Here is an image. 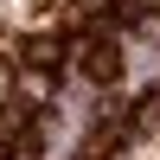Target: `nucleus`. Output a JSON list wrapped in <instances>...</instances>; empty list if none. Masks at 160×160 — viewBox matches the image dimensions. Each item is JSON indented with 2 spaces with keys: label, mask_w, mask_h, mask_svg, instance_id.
<instances>
[{
  "label": "nucleus",
  "mask_w": 160,
  "mask_h": 160,
  "mask_svg": "<svg viewBox=\"0 0 160 160\" xmlns=\"http://www.w3.org/2000/svg\"><path fill=\"white\" fill-rule=\"evenodd\" d=\"M77 64H83L90 83H122V45H115L109 32H96L83 51H77Z\"/></svg>",
  "instance_id": "1"
},
{
  "label": "nucleus",
  "mask_w": 160,
  "mask_h": 160,
  "mask_svg": "<svg viewBox=\"0 0 160 160\" xmlns=\"http://www.w3.org/2000/svg\"><path fill=\"white\" fill-rule=\"evenodd\" d=\"M64 58V45L51 32H38V38H26V71H51V64Z\"/></svg>",
  "instance_id": "2"
},
{
  "label": "nucleus",
  "mask_w": 160,
  "mask_h": 160,
  "mask_svg": "<svg viewBox=\"0 0 160 160\" xmlns=\"http://www.w3.org/2000/svg\"><path fill=\"white\" fill-rule=\"evenodd\" d=\"M19 96H26V102H45V96H51V77H45V71H26V77H19Z\"/></svg>",
  "instance_id": "3"
},
{
  "label": "nucleus",
  "mask_w": 160,
  "mask_h": 160,
  "mask_svg": "<svg viewBox=\"0 0 160 160\" xmlns=\"http://www.w3.org/2000/svg\"><path fill=\"white\" fill-rule=\"evenodd\" d=\"M135 122H141V128H160V90H154V96H141V109H135Z\"/></svg>",
  "instance_id": "4"
},
{
  "label": "nucleus",
  "mask_w": 160,
  "mask_h": 160,
  "mask_svg": "<svg viewBox=\"0 0 160 160\" xmlns=\"http://www.w3.org/2000/svg\"><path fill=\"white\" fill-rule=\"evenodd\" d=\"M0 90H7V71H0Z\"/></svg>",
  "instance_id": "5"
}]
</instances>
